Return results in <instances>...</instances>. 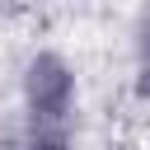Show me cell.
<instances>
[{
  "label": "cell",
  "instance_id": "obj_1",
  "mask_svg": "<svg viewBox=\"0 0 150 150\" xmlns=\"http://www.w3.org/2000/svg\"><path fill=\"white\" fill-rule=\"evenodd\" d=\"M19 98H23V112L33 122H66L75 112V98H80V75L61 52L38 47L19 66Z\"/></svg>",
  "mask_w": 150,
  "mask_h": 150
},
{
  "label": "cell",
  "instance_id": "obj_2",
  "mask_svg": "<svg viewBox=\"0 0 150 150\" xmlns=\"http://www.w3.org/2000/svg\"><path fill=\"white\" fill-rule=\"evenodd\" d=\"M14 150H70V136H66V122H33L19 131Z\"/></svg>",
  "mask_w": 150,
  "mask_h": 150
},
{
  "label": "cell",
  "instance_id": "obj_3",
  "mask_svg": "<svg viewBox=\"0 0 150 150\" xmlns=\"http://www.w3.org/2000/svg\"><path fill=\"white\" fill-rule=\"evenodd\" d=\"M131 94L136 103H150V28L136 42V70H131Z\"/></svg>",
  "mask_w": 150,
  "mask_h": 150
}]
</instances>
